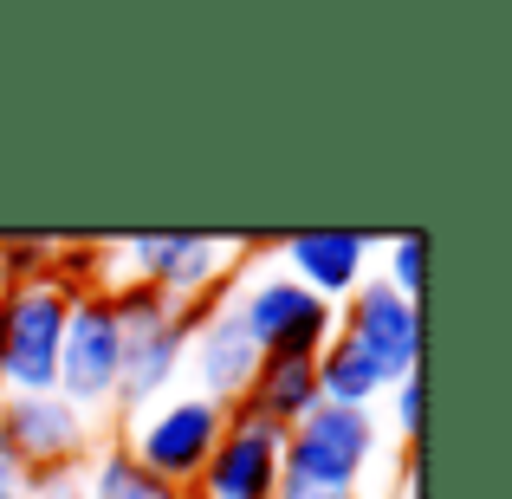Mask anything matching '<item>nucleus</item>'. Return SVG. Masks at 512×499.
<instances>
[{
	"label": "nucleus",
	"mask_w": 512,
	"mask_h": 499,
	"mask_svg": "<svg viewBox=\"0 0 512 499\" xmlns=\"http://www.w3.org/2000/svg\"><path fill=\"white\" fill-rule=\"evenodd\" d=\"M370 234H344V227H325V234H292L279 247V273H292L305 292H318L325 305H344L350 292L370 279Z\"/></svg>",
	"instance_id": "nucleus-12"
},
{
	"label": "nucleus",
	"mask_w": 512,
	"mask_h": 499,
	"mask_svg": "<svg viewBox=\"0 0 512 499\" xmlns=\"http://www.w3.org/2000/svg\"><path fill=\"white\" fill-rule=\"evenodd\" d=\"M234 312L247 337L260 344V357H318L338 337V305H325L318 292H305L292 273L266 266V273H240L234 279Z\"/></svg>",
	"instance_id": "nucleus-5"
},
{
	"label": "nucleus",
	"mask_w": 512,
	"mask_h": 499,
	"mask_svg": "<svg viewBox=\"0 0 512 499\" xmlns=\"http://www.w3.org/2000/svg\"><path fill=\"white\" fill-rule=\"evenodd\" d=\"M338 337H350L389 383H402V376H415V363H422V305H409L402 292H389L383 279L370 273L338 305Z\"/></svg>",
	"instance_id": "nucleus-9"
},
{
	"label": "nucleus",
	"mask_w": 512,
	"mask_h": 499,
	"mask_svg": "<svg viewBox=\"0 0 512 499\" xmlns=\"http://www.w3.org/2000/svg\"><path fill=\"white\" fill-rule=\"evenodd\" d=\"M383 448V428L370 409H338L318 402L286 428V454H279V499L305 493H357L363 467Z\"/></svg>",
	"instance_id": "nucleus-1"
},
{
	"label": "nucleus",
	"mask_w": 512,
	"mask_h": 499,
	"mask_svg": "<svg viewBox=\"0 0 512 499\" xmlns=\"http://www.w3.org/2000/svg\"><path fill=\"white\" fill-rule=\"evenodd\" d=\"M117 383H124V325L111 318L104 286H78L72 312H65L52 396H65L78 415H104V409H117Z\"/></svg>",
	"instance_id": "nucleus-6"
},
{
	"label": "nucleus",
	"mask_w": 512,
	"mask_h": 499,
	"mask_svg": "<svg viewBox=\"0 0 512 499\" xmlns=\"http://www.w3.org/2000/svg\"><path fill=\"white\" fill-rule=\"evenodd\" d=\"M188 325H195V312H175V305H169L163 318L124 331V383H117V415L150 409V402H163L169 389H175V376H182V350H188Z\"/></svg>",
	"instance_id": "nucleus-11"
},
{
	"label": "nucleus",
	"mask_w": 512,
	"mask_h": 499,
	"mask_svg": "<svg viewBox=\"0 0 512 499\" xmlns=\"http://www.w3.org/2000/svg\"><path fill=\"white\" fill-rule=\"evenodd\" d=\"M78 480H85V499H188L182 487H169V480H156L150 467L130 461L117 435L91 448V461L78 467Z\"/></svg>",
	"instance_id": "nucleus-15"
},
{
	"label": "nucleus",
	"mask_w": 512,
	"mask_h": 499,
	"mask_svg": "<svg viewBox=\"0 0 512 499\" xmlns=\"http://www.w3.org/2000/svg\"><path fill=\"white\" fill-rule=\"evenodd\" d=\"M26 499H85V480L78 474H39V480H26Z\"/></svg>",
	"instance_id": "nucleus-18"
},
{
	"label": "nucleus",
	"mask_w": 512,
	"mask_h": 499,
	"mask_svg": "<svg viewBox=\"0 0 512 499\" xmlns=\"http://www.w3.org/2000/svg\"><path fill=\"white\" fill-rule=\"evenodd\" d=\"M124 273L117 279H137V286H156L175 312H201V305L227 299V279L240 260V240L227 234H137L117 247Z\"/></svg>",
	"instance_id": "nucleus-4"
},
{
	"label": "nucleus",
	"mask_w": 512,
	"mask_h": 499,
	"mask_svg": "<svg viewBox=\"0 0 512 499\" xmlns=\"http://www.w3.org/2000/svg\"><path fill=\"white\" fill-rule=\"evenodd\" d=\"M65 312H72V286L52 273L0 292V396H52Z\"/></svg>",
	"instance_id": "nucleus-3"
},
{
	"label": "nucleus",
	"mask_w": 512,
	"mask_h": 499,
	"mask_svg": "<svg viewBox=\"0 0 512 499\" xmlns=\"http://www.w3.org/2000/svg\"><path fill=\"white\" fill-rule=\"evenodd\" d=\"M260 344L247 337L240 325L234 299H214L195 312V325H188V350H182V370L195 376V396L221 402V409H240L253 389V376H260Z\"/></svg>",
	"instance_id": "nucleus-8"
},
{
	"label": "nucleus",
	"mask_w": 512,
	"mask_h": 499,
	"mask_svg": "<svg viewBox=\"0 0 512 499\" xmlns=\"http://www.w3.org/2000/svg\"><path fill=\"white\" fill-rule=\"evenodd\" d=\"M240 409L273 428H292L305 409H318V357H266Z\"/></svg>",
	"instance_id": "nucleus-13"
},
{
	"label": "nucleus",
	"mask_w": 512,
	"mask_h": 499,
	"mask_svg": "<svg viewBox=\"0 0 512 499\" xmlns=\"http://www.w3.org/2000/svg\"><path fill=\"white\" fill-rule=\"evenodd\" d=\"M98 448V422L78 415L65 396H0V461H13L26 480L78 474Z\"/></svg>",
	"instance_id": "nucleus-7"
},
{
	"label": "nucleus",
	"mask_w": 512,
	"mask_h": 499,
	"mask_svg": "<svg viewBox=\"0 0 512 499\" xmlns=\"http://www.w3.org/2000/svg\"><path fill=\"white\" fill-rule=\"evenodd\" d=\"M389 396V376L363 357L350 337H331L318 350V402H338V409H376Z\"/></svg>",
	"instance_id": "nucleus-14"
},
{
	"label": "nucleus",
	"mask_w": 512,
	"mask_h": 499,
	"mask_svg": "<svg viewBox=\"0 0 512 499\" xmlns=\"http://www.w3.org/2000/svg\"><path fill=\"white\" fill-rule=\"evenodd\" d=\"M117 441H124V454L137 467H150L156 480H169V487H195L201 467H208L214 441H221L227 428V409L208 396H195V389H169L163 402H150V409H130L117 415Z\"/></svg>",
	"instance_id": "nucleus-2"
},
{
	"label": "nucleus",
	"mask_w": 512,
	"mask_h": 499,
	"mask_svg": "<svg viewBox=\"0 0 512 499\" xmlns=\"http://www.w3.org/2000/svg\"><path fill=\"white\" fill-rule=\"evenodd\" d=\"M305 499H357V493H305Z\"/></svg>",
	"instance_id": "nucleus-20"
},
{
	"label": "nucleus",
	"mask_w": 512,
	"mask_h": 499,
	"mask_svg": "<svg viewBox=\"0 0 512 499\" xmlns=\"http://www.w3.org/2000/svg\"><path fill=\"white\" fill-rule=\"evenodd\" d=\"M188 499H195V493H188Z\"/></svg>",
	"instance_id": "nucleus-21"
},
{
	"label": "nucleus",
	"mask_w": 512,
	"mask_h": 499,
	"mask_svg": "<svg viewBox=\"0 0 512 499\" xmlns=\"http://www.w3.org/2000/svg\"><path fill=\"white\" fill-rule=\"evenodd\" d=\"M0 499H26V474L13 461H0Z\"/></svg>",
	"instance_id": "nucleus-19"
},
{
	"label": "nucleus",
	"mask_w": 512,
	"mask_h": 499,
	"mask_svg": "<svg viewBox=\"0 0 512 499\" xmlns=\"http://www.w3.org/2000/svg\"><path fill=\"white\" fill-rule=\"evenodd\" d=\"M389 428L415 441V428H422V370L402 376V383H389Z\"/></svg>",
	"instance_id": "nucleus-17"
},
{
	"label": "nucleus",
	"mask_w": 512,
	"mask_h": 499,
	"mask_svg": "<svg viewBox=\"0 0 512 499\" xmlns=\"http://www.w3.org/2000/svg\"><path fill=\"white\" fill-rule=\"evenodd\" d=\"M422 273H428V234H396L383 247V273H376V279L415 305V299H422Z\"/></svg>",
	"instance_id": "nucleus-16"
},
{
	"label": "nucleus",
	"mask_w": 512,
	"mask_h": 499,
	"mask_svg": "<svg viewBox=\"0 0 512 499\" xmlns=\"http://www.w3.org/2000/svg\"><path fill=\"white\" fill-rule=\"evenodd\" d=\"M279 454H286V428L260 422L247 409H227V428L214 441L208 467L188 493L195 499H279Z\"/></svg>",
	"instance_id": "nucleus-10"
}]
</instances>
